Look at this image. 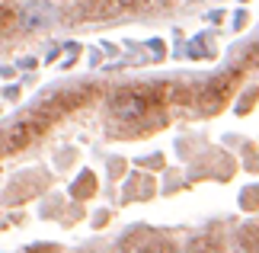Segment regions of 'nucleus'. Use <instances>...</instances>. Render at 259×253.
I'll return each instance as SVG.
<instances>
[]
</instances>
